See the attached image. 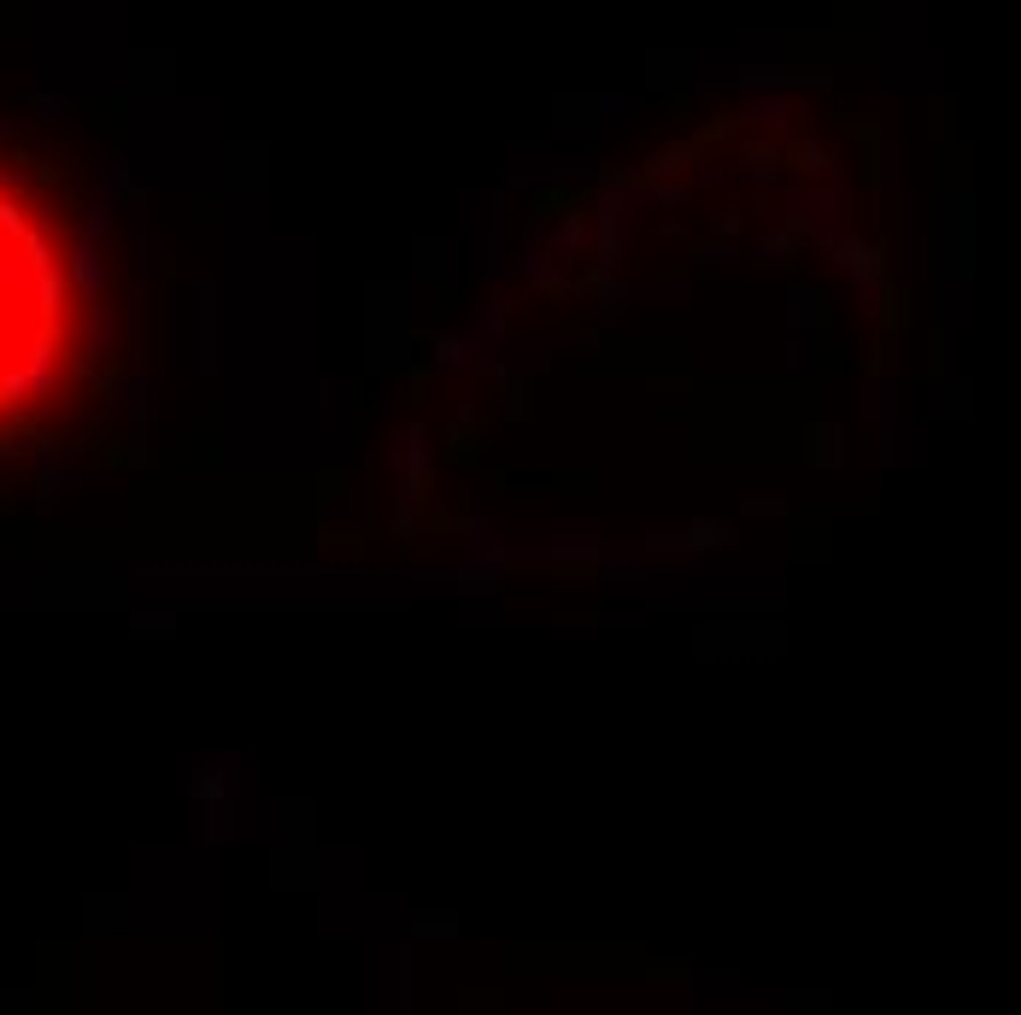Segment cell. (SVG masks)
I'll return each instance as SVG.
<instances>
[{"mask_svg":"<svg viewBox=\"0 0 1021 1015\" xmlns=\"http://www.w3.org/2000/svg\"><path fill=\"white\" fill-rule=\"evenodd\" d=\"M89 288L60 212L0 165V434L36 423L71 388Z\"/></svg>","mask_w":1021,"mask_h":1015,"instance_id":"6da1fadb","label":"cell"}]
</instances>
